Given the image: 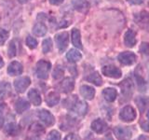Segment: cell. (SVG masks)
<instances>
[{
	"mask_svg": "<svg viewBox=\"0 0 149 140\" xmlns=\"http://www.w3.org/2000/svg\"><path fill=\"white\" fill-rule=\"evenodd\" d=\"M51 68V64L48 61L40 60L38 63L36 64V76L40 79H47L49 78V73Z\"/></svg>",
	"mask_w": 149,
	"mask_h": 140,
	"instance_id": "1",
	"label": "cell"
},
{
	"mask_svg": "<svg viewBox=\"0 0 149 140\" xmlns=\"http://www.w3.org/2000/svg\"><path fill=\"white\" fill-rule=\"evenodd\" d=\"M119 118L125 123H130L136 118V111L130 106H126L119 112Z\"/></svg>",
	"mask_w": 149,
	"mask_h": 140,
	"instance_id": "2",
	"label": "cell"
},
{
	"mask_svg": "<svg viewBox=\"0 0 149 140\" xmlns=\"http://www.w3.org/2000/svg\"><path fill=\"white\" fill-rule=\"evenodd\" d=\"M55 41L57 44L58 50L60 52H63V51L67 49L68 43H69V36L67 32H62L59 33L55 36Z\"/></svg>",
	"mask_w": 149,
	"mask_h": 140,
	"instance_id": "3",
	"label": "cell"
},
{
	"mask_svg": "<svg viewBox=\"0 0 149 140\" xmlns=\"http://www.w3.org/2000/svg\"><path fill=\"white\" fill-rule=\"evenodd\" d=\"M134 21L143 29L149 31V13L146 11L138 12L134 15Z\"/></svg>",
	"mask_w": 149,
	"mask_h": 140,
	"instance_id": "4",
	"label": "cell"
},
{
	"mask_svg": "<svg viewBox=\"0 0 149 140\" xmlns=\"http://www.w3.org/2000/svg\"><path fill=\"white\" fill-rule=\"evenodd\" d=\"M114 134L118 140H129L132 135V130L128 127H122V126L115 127Z\"/></svg>",
	"mask_w": 149,
	"mask_h": 140,
	"instance_id": "5",
	"label": "cell"
},
{
	"mask_svg": "<svg viewBox=\"0 0 149 140\" xmlns=\"http://www.w3.org/2000/svg\"><path fill=\"white\" fill-rule=\"evenodd\" d=\"M30 84L31 79L29 77H21L14 81V87L18 92L22 93L26 91V89L30 86Z\"/></svg>",
	"mask_w": 149,
	"mask_h": 140,
	"instance_id": "6",
	"label": "cell"
},
{
	"mask_svg": "<svg viewBox=\"0 0 149 140\" xmlns=\"http://www.w3.org/2000/svg\"><path fill=\"white\" fill-rule=\"evenodd\" d=\"M118 59L124 65H132L136 62L137 57L132 51H124L118 56Z\"/></svg>",
	"mask_w": 149,
	"mask_h": 140,
	"instance_id": "7",
	"label": "cell"
},
{
	"mask_svg": "<svg viewBox=\"0 0 149 140\" xmlns=\"http://www.w3.org/2000/svg\"><path fill=\"white\" fill-rule=\"evenodd\" d=\"M102 74L106 77H109L112 78H119L122 76V72L119 68H118L115 65H105L102 69Z\"/></svg>",
	"mask_w": 149,
	"mask_h": 140,
	"instance_id": "8",
	"label": "cell"
},
{
	"mask_svg": "<svg viewBox=\"0 0 149 140\" xmlns=\"http://www.w3.org/2000/svg\"><path fill=\"white\" fill-rule=\"evenodd\" d=\"M38 118L46 126H52L55 123L54 116L49 111L46 109H42L38 111Z\"/></svg>",
	"mask_w": 149,
	"mask_h": 140,
	"instance_id": "9",
	"label": "cell"
},
{
	"mask_svg": "<svg viewBox=\"0 0 149 140\" xmlns=\"http://www.w3.org/2000/svg\"><path fill=\"white\" fill-rule=\"evenodd\" d=\"M72 112H74V114L77 115V116H85L88 112V105L86 102L84 101H80V100H77L74 105L72 107Z\"/></svg>",
	"mask_w": 149,
	"mask_h": 140,
	"instance_id": "10",
	"label": "cell"
},
{
	"mask_svg": "<svg viewBox=\"0 0 149 140\" xmlns=\"http://www.w3.org/2000/svg\"><path fill=\"white\" fill-rule=\"evenodd\" d=\"M91 129L97 134H104L108 129V125L104 120L96 119L91 123Z\"/></svg>",
	"mask_w": 149,
	"mask_h": 140,
	"instance_id": "11",
	"label": "cell"
},
{
	"mask_svg": "<svg viewBox=\"0 0 149 140\" xmlns=\"http://www.w3.org/2000/svg\"><path fill=\"white\" fill-rule=\"evenodd\" d=\"M120 88H121V92H122L123 96H125L126 98H130L133 92V83L130 80V78H127L123 80L120 84Z\"/></svg>",
	"mask_w": 149,
	"mask_h": 140,
	"instance_id": "12",
	"label": "cell"
},
{
	"mask_svg": "<svg viewBox=\"0 0 149 140\" xmlns=\"http://www.w3.org/2000/svg\"><path fill=\"white\" fill-rule=\"evenodd\" d=\"M74 81L71 78H65L59 85L60 91L63 93L71 92L74 90Z\"/></svg>",
	"mask_w": 149,
	"mask_h": 140,
	"instance_id": "13",
	"label": "cell"
},
{
	"mask_svg": "<svg viewBox=\"0 0 149 140\" xmlns=\"http://www.w3.org/2000/svg\"><path fill=\"white\" fill-rule=\"evenodd\" d=\"M136 33L132 30H128L127 32L125 33L124 36V43L125 45L129 47V48H132L135 45H136Z\"/></svg>",
	"mask_w": 149,
	"mask_h": 140,
	"instance_id": "14",
	"label": "cell"
},
{
	"mask_svg": "<svg viewBox=\"0 0 149 140\" xmlns=\"http://www.w3.org/2000/svg\"><path fill=\"white\" fill-rule=\"evenodd\" d=\"M23 71V67L22 64H20L19 62H16V61H14V62L10 63L8 67V74L9 76H18V75H21Z\"/></svg>",
	"mask_w": 149,
	"mask_h": 140,
	"instance_id": "15",
	"label": "cell"
},
{
	"mask_svg": "<svg viewBox=\"0 0 149 140\" xmlns=\"http://www.w3.org/2000/svg\"><path fill=\"white\" fill-rule=\"evenodd\" d=\"M80 94L87 100H92L95 95V90L88 85H82L80 87Z\"/></svg>",
	"mask_w": 149,
	"mask_h": 140,
	"instance_id": "16",
	"label": "cell"
},
{
	"mask_svg": "<svg viewBox=\"0 0 149 140\" xmlns=\"http://www.w3.org/2000/svg\"><path fill=\"white\" fill-rule=\"evenodd\" d=\"M72 5L74 8L79 12H86L90 8V4L87 0H72Z\"/></svg>",
	"mask_w": 149,
	"mask_h": 140,
	"instance_id": "17",
	"label": "cell"
},
{
	"mask_svg": "<svg viewBox=\"0 0 149 140\" xmlns=\"http://www.w3.org/2000/svg\"><path fill=\"white\" fill-rule=\"evenodd\" d=\"M4 132L8 135H10V136H16L21 132V128L15 123H10L5 126Z\"/></svg>",
	"mask_w": 149,
	"mask_h": 140,
	"instance_id": "18",
	"label": "cell"
},
{
	"mask_svg": "<svg viewBox=\"0 0 149 140\" xmlns=\"http://www.w3.org/2000/svg\"><path fill=\"white\" fill-rule=\"evenodd\" d=\"M29 108H30L29 102L25 99H23V98H20V99H18L15 103V110L19 114L23 113V112Z\"/></svg>",
	"mask_w": 149,
	"mask_h": 140,
	"instance_id": "19",
	"label": "cell"
},
{
	"mask_svg": "<svg viewBox=\"0 0 149 140\" xmlns=\"http://www.w3.org/2000/svg\"><path fill=\"white\" fill-rule=\"evenodd\" d=\"M28 98H29L30 102L33 105L35 106H40L41 105V96L40 93L38 92V91L36 90V89H32V90L29 91L28 92Z\"/></svg>",
	"mask_w": 149,
	"mask_h": 140,
	"instance_id": "20",
	"label": "cell"
},
{
	"mask_svg": "<svg viewBox=\"0 0 149 140\" xmlns=\"http://www.w3.org/2000/svg\"><path fill=\"white\" fill-rule=\"evenodd\" d=\"M102 95L107 102H114L118 96V92L114 88H106L102 91Z\"/></svg>",
	"mask_w": 149,
	"mask_h": 140,
	"instance_id": "21",
	"label": "cell"
},
{
	"mask_svg": "<svg viewBox=\"0 0 149 140\" xmlns=\"http://www.w3.org/2000/svg\"><path fill=\"white\" fill-rule=\"evenodd\" d=\"M72 43L76 48L81 50L82 47V42H81V35L80 32L77 28H74L72 30Z\"/></svg>",
	"mask_w": 149,
	"mask_h": 140,
	"instance_id": "22",
	"label": "cell"
},
{
	"mask_svg": "<svg viewBox=\"0 0 149 140\" xmlns=\"http://www.w3.org/2000/svg\"><path fill=\"white\" fill-rule=\"evenodd\" d=\"M46 102L49 106H54L60 102V95L56 92H50L46 97Z\"/></svg>",
	"mask_w": 149,
	"mask_h": 140,
	"instance_id": "23",
	"label": "cell"
},
{
	"mask_svg": "<svg viewBox=\"0 0 149 140\" xmlns=\"http://www.w3.org/2000/svg\"><path fill=\"white\" fill-rule=\"evenodd\" d=\"M47 32H48V28L43 22H37L33 27V33L36 36H43L47 34Z\"/></svg>",
	"mask_w": 149,
	"mask_h": 140,
	"instance_id": "24",
	"label": "cell"
},
{
	"mask_svg": "<svg viewBox=\"0 0 149 140\" xmlns=\"http://www.w3.org/2000/svg\"><path fill=\"white\" fill-rule=\"evenodd\" d=\"M66 58H67V60L69 61V62L77 63V62H78V61L82 58V55H81V53L79 52L78 50L72 49V50H70L67 52Z\"/></svg>",
	"mask_w": 149,
	"mask_h": 140,
	"instance_id": "25",
	"label": "cell"
},
{
	"mask_svg": "<svg viewBox=\"0 0 149 140\" xmlns=\"http://www.w3.org/2000/svg\"><path fill=\"white\" fill-rule=\"evenodd\" d=\"M86 79H87V81L94 84L96 86H101L102 84V79L98 72H93L91 75H88L86 78Z\"/></svg>",
	"mask_w": 149,
	"mask_h": 140,
	"instance_id": "26",
	"label": "cell"
},
{
	"mask_svg": "<svg viewBox=\"0 0 149 140\" xmlns=\"http://www.w3.org/2000/svg\"><path fill=\"white\" fill-rule=\"evenodd\" d=\"M135 101H136L138 108L141 112H143L149 106V98L148 97H144V96L141 97L140 96Z\"/></svg>",
	"mask_w": 149,
	"mask_h": 140,
	"instance_id": "27",
	"label": "cell"
},
{
	"mask_svg": "<svg viewBox=\"0 0 149 140\" xmlns=\"http://www.w3.org/2000/svg\"><path fill=\"white\" fill-rule=\"evenodd\" d=\"M11 92V88H10V84L8 82H2L0 84V94L3 97H7Z\"/></svg>",
	"mask_w": 149,
	"mask_h": 140,
	"instance_id": "28",
	"label": "cell"
},
{
	"mask_svg": "<svg viewBox=\"0 0 149 140\" xmlns=\"http://www.w3.org/2000/svg\"><path fill=\"white\" fill-rule=\"evenodd\" d=\"M52 50V40L50 38H47L42 42V51L44 53H48Z\"/></svg>",
	"mask_w": 149,
	"mask_h": 140,
	"instance_id": "29",
	"label": "cell"
},
{
	"mask_svg": "<svg viewBox=\"0 0 149 140\" xmlns=\"http://www.w3.org/2000/svg\"><path fill=\"white\" fill-rule=\"evenodd\" d=\"M77 101V98L76 95L68 97V98H66V99L63 101V106L66 107V108L71 109L72 107H73V106L74 105V103H76Z\"/></svg>",
	"mask_w": 149,
	"mask_h": 140,
	"instance_id": "30",
	"label": "cell"
},
{
	"mask_svg": "<svg viewBox=\"0 0 149 140\" xmlns=\"http://www.w3.org/2000/svg\"><path fill=\"white\" fill-rule=\"evenodd\" d=\"M63 74H64V69L61 66V65H57L53 71L52 77L54 79H60L63 76Z\"/></svg>",
	"mask_w": 149,
	"mask_h": 140,
	"instance_id": "31",
	"label": "cell"
},
{
	"mask_svg": "<svg viewBox=\"0 0 149 140\" xmlns=\"http://www.w3.org/2000/svg\"><path fill=\"white\" fill-rule=\"evenodd\" d=\"M26 45L29 47L30 49L34 50L37 47V40L31 36H28L26 37Z\"/></svg>",
	"mask_w": 149,
	"mask_h": 140,
	"instance_id": "32",
	"label": "cell"
},
{
	"mask_svg": "<svg viewBox=\"0 0 149 140\" xmlns=\"http://www.w3.org/2000/svg\"><path fill=\"white\" fill-rule=\"evenodd\" d=\"M16 52H17V49H16L15 42H14V41H11L10 43H9V46H8V57H9V58H12V57H14V56L16 55Z\"/></svg>",
	"mask_w": 149,
	"mask_h": 140,
	"instance_id": "33",
	"label": "cell"
},
{
	"mask_svg": "<svg viewBox=\"0 0 149 140\" xmlns=\"http://www.w3.org/2000/svg\"><path fill=\"white\" fill-rule=\"evenodd\" d=\"M30 131L34 133L35 134H37L43 133L44 132V129H43V126H42V125H40L38 123H34L33 125H31Z\"/></svg>",
	"mask_w": 149,
	"mask_h": 140,
	"instance_id": "34",
	"label": "cell"
},
{
	"mask_svg": "<svg viewBox=\"0 0 149 140\" xmlns=\"http://www.w3.org/2000/svg\"><path fill=\"white\" fill-rule=\"evenodd\" d=\"M47 140H61V134L56 130H52L48 134Z\"/></svg>",
	"mask_w": 149,
	"mask_h": 140,
	"instance_id": "35",
	"label": "cell"
},
{
	"mask_svg": "<svg viewBox=\"0 0 149 140\" xmlns=\"http://www.w3.org/2000/svg\"><path fill=\"white\" fill-rule=\"evenodd\" d=\"M8 37V32L4 29H0V41L1 42L6 41Z\"/></svg>",
	"mask_w": 149,
	"mask_h": 140,
	"instance_id": "36",
	"label": "cell"
},
{
	"mask_svg": "<svg viewBox=\"0 0 149 140\" xmlns=\"http://www.w3.org/2000/svg\"><path fill=\"white\" fill-rule=\"evenodd\" d=\"M140 50H141L142 52L149 55V43H143Z\"/></svg>",
	"mask_w": 149,
	"mask_h": 140,
	"instance_id": "37",
	"label": "cell"
},
{
	"mask_svg": "<svg viewBox=\"0 0 149 140\" xmlns=\"http://www.w3.org/2000/svg\"><path fill=\"white\" fill-rule=\"evenodd\" d=\"M64 140H79V138L76 134H70L66 135V137L64 138Z\"/></svg>",
	"mask_w": 149,
	"mask_h": 140,
	"instance_id": "38",
	"label": "cell"
},
{
	"mask_svg": "<svg viewBox=\"0 0 149 140\" xmlns=\"http://www.w3.org/2000/svg\"><path fill=\"white\" fill-rule=\"evenodd\" d=\"M141 127L143 131L149 133V121H144V123H143L141 124Z\"/></svg>",
	"mask_w": 149,
	"mask_h": 140,
	"instance_id": "39",
	"label": "cell"
},
{
	"mask_svg": "<svg viewBox=\"0 0 149 140\" xmlns=\"http://www.w3.org/2000/svg\"><path fill=\"white\" fill-rule=\"evenodd\" d=\"M49 3L51 5H54V6H57V5H60L63 2V0H49Z\"/></svg>",
	"mask_w": 149,
	"mask_h": 140,
	"instance_id": "40",
	"label": "cell"
},
{
	"mask_svg": "<svg viewBox=\"0 0 149 140\" xmlns=\"http://www.w3.org/2000/svg\"><path fill=\"white\" fill-rule=\"evenodd\" d=\"M128 2H130V4H133V5H140L143 2V0H127Z\"/></svg>",
	"mask_w": 149,
	"mask_h": 140,
	"instance_id": "41",
	"label": "cell"
},
{
	"mask_svg": "<svg viewBox=\"0 0 149 140\" xmlns=\"http://www.w3.org/2000/svg\"><path fill=\"white\" fill-rule=\"evenodd\" d=\"M25 140H40V138L38 136H36V135H34V136H30V137H28L27 139Z\"/></svg>",
	"mask_w": 149,
	"mask_h": 140,
	"instance_id": "42",
	"label": "cell"
},
{
	"mask_svg": "<svg viewBox=\"0 0 149 140\" xmlns=\"http://www.w3.org/2000/svg\"><path fill=\"white\" fill-rule=\"evenodd\" d=\"M3 125H4V118H3V116L0 114V128H2Z\"/></svg>",
	"mask_w": 149,
	"mask_h": 140,
	"instance_id": "43",
	"label": "cell"
},
{
	"mask_svg": "<svg viewBox=\"0 0 149 140\" xmlns=\"http://www.w3.org/2000/svg\"><path fill=\"white\" fill-rule=\"evenodd\" d=\"M139 140H149V136H146V135H141L139 137Z\"/></svg>",
	"mask_w": 149,
	"mask_h": 140,
	"instance_id": "44",
	"label": "cell"
},
{
	"mask_svg": "<svg viewBox=\"0 0 149 140\" xmlns=\"http://www.w3.org/2000/svg\"><path fill=\"white\" fill-rule=\"evenodd\" d=\"M3 65H4L3 59H2V57H1V56H0V68H1V67H3Z\"/></svg>",
	"mask_w": 149,
	"mask_h": 140,
	"instance_id": "45",
	"label": "cell"
},
{
	"mask_svg": "<svg viewBox=\"0 0 149 140\" xmlns=\"http://www.w3.org/2000/svg\"><path fill=\"white\" fill-rule=\"evenodd\" d=\"M29 0H18V2L19 3H21V4H25V3H27Z\"/></svg>",
	"mask_w": 149,
	"mask_h": 140,
	"instance_id": "46",
	"label": "cell"
},
{
	"mask_svg": "<svg viewBox=\"0 0 149 140\" xmlns=\"http://www.w3.org/2000/svg\"><path fill=\"white\" fill-rule=\"evenodd\" d=\"M146 117H147V118L149 119V110L147 111V113H146Z\"/></svg>",
	"mask_w": 149,
	"mask_h": 140,
	"instance_id": "47",
	"label": "cell"
}]
</instances>
